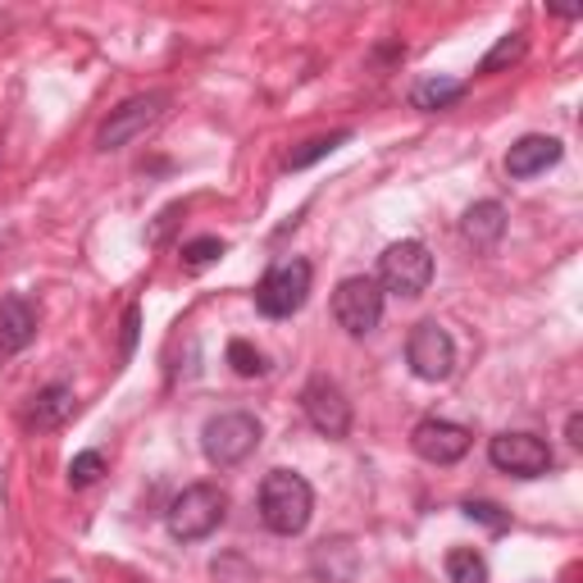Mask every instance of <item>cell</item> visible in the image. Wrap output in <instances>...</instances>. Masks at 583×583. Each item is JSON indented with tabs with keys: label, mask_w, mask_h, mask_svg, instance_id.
Masks as SVG:
<instances>
[{
	"label": "cell",
	"mask_w": 583,
	"mask_h": 583,
	"mask_svg": "<svg viewBox=\"0 0 583 583\" xmlns=\"http://www.w3.org/2000/svg\"><path fill=\"white\" fill-rule=\"evenodd\" d=\"M310 511H315V493L302 474L292 470H274L265 474L260 483V520L269 533L278 538H292V533H302L310 524Z\"/></svg>",
	"instance_id": "cell-1"
},
{
	"label": "cell",
	"mask_w": 583,
	"mask_h": 583,
	"mask_svg": "<svg viewBox=\"0 0 583 583\" xmlns=\"http://www.w3.org/2000/svg\"><path fill=\"white\" fill-rule=\"evenodd\" d=\"M224 515H228V493L219 483H191V488H182L174 497L165 520H169V533L178 543H201L224 524Z\"/></svg>",
	"instance_id": "cell-2"
},
{
	"label": "cell",
	"mask_w": 583,
	"mask_h": 583,
	"mask_svg": "<svg viewBox=\"0 0 583 583\" xmlns=\"http://www.w3.org/2000/svg\"><path fill=\"white\" fill-rule=\"evenodd\" d=\"M260 419L251 411H224L215 419H206L201 428V452L210 465L228 470V465H241L256 447H260Z\"/></svg>",
	"instance_id": "cell-3"
},
{
	"label": "cell",
	"mask_w": 583,
	"mask_h": 583,
	"mask_svg": "<svg viewBox=\"0 0 583 583\" xmlns=\"http://www.w3.org/2000/svg\"><path fill=\"white\" fill-rule=\"evenodd\" d=\"M383 292H393V297H424L428 283H433V256L424 241L406 237V241H393V247L383 251L378 260V278H374Z\"/></svg>",
	"instance_id": "cell-4"
},
{
	"label": "cell",
	"mask_w": 583,
	"mask_h": 583,
	"mask_svg": "<svg viewBox=\"0 0 583 583\" xmlns=\"http://www.w3.org/2000/svg\"><path fill=\"white\" fill-rule=\"evenodd\" d=\"M310 278H315V269H310L306 260H283V265H274V269L260 278V287H256V310L269 315V319L297 315V310L306 306V297H310Z\"/></svg>",
	"instance_id": "cell-5"
},
{
	"label": "cell",
	"mask_w": 583,
	"mask_h": 583,
	"mask_svg": "<svg viewBox=\"0 0 583 583\" xmlns=\"http://www.w3.org/2000/svg\"><path fill=\"white\" fill-rule=\"evenodd\" d=\"M333 319L343 324L352 337L374 333L378 319H383V287L374 278H365V274L343 278V283H337V292H333Z\"/></svg>",
	"instance_id": "cell-6"
},
{
	"label": "cell",
	"mask_w": 583,
	"mask_h": 583,
	"mask_svg": "<svg viewBox=\"0 0 583 583\" xmlns=\"http://www.w3.org/2000/svg\"><path fill=\"white\" fill-rule=\"evenodd\" d=\"M488 461L515 478H543L556 456L543 437H533V433H497L488 443Z\"/></svg>",
	"instance_id": "cell-7"
},
{
	"label": "cell",
	"mask_w": 583,
	"mask_h": 583,
	"mask_svg": "<svg viewBox=\"0 0 583 583\" xmlns=\"http://www.w3.org/2000/svg\"><path fill=\"white\" fill-rule=\"evenodd\" d=\"M169 106V96L165 91H151V96H132V101H123L106 123L101 132H96V146L101 151H119V146H128L132 137H141L146 128H151Z\"/></svg>",
	"instance_id": "cell-8"
},
{
	"label": "cell",
	"mask_w": 583,
	"mask_h": 583,
	"mask_svg": "<svg viewBox=\"0 0 583 583\" xmlns=\"http://www.w3.org/2000/svg\"><path fill=\"white\" fill-rule=\"evenodd\" d=\"M406 365L415 378L424 383H443L452 369H456V343L447 337V328L437 324H419L406 343Z\"/></svg>",
	"instance_id": "cell-9"
},
{
	"label": "cell",
	"mask_w": 583,
	"mask_h": 583,
	"mask_svg": "<svg viewBox=\"0 0 583 583\" xmlns=\"http://www.w3.org/2000/svg\"><path fill=\"white\" fill-rule=\"evenodd\" d=\"M302 411L324 437H347L352 433V402H347L343 387H337L333 378H324V374L302 387Z\"/></svg>",
	"instance_id": "cell-10"
},
{
	"label": "cell",
	"mask_w": 583,
	"mask_h": 583,
	"mask_svg": "<svg viewBox=\"0 0 583 583\" xmlns=\"http://www.w3.org/2000/svg\"><path fill=\"white\" fill-rule=\"evenodd\" d=\"M411 447L428 465H456L470 452V428L452 419H419L411 433Z\"/></svg>",
	"instance_id": "cell-11"
},
{
	"label": "cell",
	"mask_w": 583,
	"mask_h": 583,
	"mask_svg": "<svg viewBox=\"0 0 583 583\" xmlns=\"http://www.w3.org/2000/svg\"><path fill=\"white\" fill-rule=\"evenodd\" d=\"M37 337V306L19 292H10L6 302H0V360L19 356L28 343Z\"/></svg>",
	"instance_id": "cell-12"
},
{
	"label": "cell",
	"mask_w": 583,
	"mask_h": 583,
	"mask_svg": "<svg viewBox=\"0 0 583 583\" xmlns=\"http://www.w3.org/2000/svg\"><path fill=\"white\" fill-rule=\"evenodd\" d=\"M561 165V141L556 137H543V132H528L520 137L511 151H506V174L511 178H533V174H543Z\"/></svg>",
	"instance_id": "cell-13"
},
{
	"label": "cell",
	"mask_w": 583,
	"mask_h": 583,
	"mask_svg": "<svg viewBox=\"0 0 583 583\" xmlns=\"http://www.w3.org/2000/svg\"><path fill=\"white\" fill-rule=\"evenodd\" d=\"M310 570L319 583H352L360 570V552L352 538H324L310 556Z\"/></svg>",
	"instance_id": "cell-14"
},
{
	"label": "cell",
	"mask_w": 583,
	"mask_h": 583,
	"mask_svg": "<svg viewBox=\"0 0 583 583\" xmlns=\"http://www.w3.org/2000/svg\"><path fill=\"white\" fill-rule=\"evenodd\" d=\"M502 233H506V210L497 201H478L461 219V237L470 241L474 251H493L497 241H502Z\"/></svg>",
	"instance_id": "cell-15"
},
{
	"label": "cell",
	"mask_w": 583,
	"mask_h": 583,
	"mask_svg": "<svg viewBox=\"0 0 583 583\" xmlns=\"http://www.w3.org/2000/svg\"><path fill=\"white\" fill-rule=\"evenodd\" d=\"M69 415H73V387L69 383H51V387H41V393L28 402L23 424L41 433V428H60Z\"/></svg>",
	"instance_id": "cell-16"
},
{
	"label": "cell",
	"mask_w": 583,
	"mask_h": 583,
	"mask_svg": "<svg viewBox=\"0 0 583 583\" xmlns=\"http://www.w3.org/2000/svg\"><path fill=\"white\" fill-rule=\"evenodd\" d=\"M461 96H465V82H456V78H424L411 91V106L415 110H447V106L461 101Z\"/></svg>",
	"instance_id": "cell-17"
},
{
	"label": "cell",
	"mask_w": 583,
	"mask_h": 583,
	"mask_svg": "<svg viewBox=\"0 0 583 583\" xmlns=\"http://www.w3.org/2000/svg\"><path fill=\"white\" fill-rule=\"evenodd\" d=\"M347 141H352V132H347V128H343V132H328V137H310V141H302V146H292L287 160H283V169H292V174H297V169H310L315 160L333 156L337 146H347Z\"/></svg>",
	"instance_id": "cell-18"
},
{
	"label": "cell",
	"mask_w": 583,
	"mask_h": 583,
	"mask_svg": "<svg viewBox=\"0 0 583 583\" xmlns=\"http://www.w3.org/2000/svg\"><path fill=\"white\" fill-rule=\"evenodd\" d=\"M447 579L452 583H488V561L474 547H452L447 552Z\"/></svg>",
	"instance_id": "cell-19"
},
{
	"label": "cell",
	"mask_w": 583,
	"mask_h": 583,
	"mask_svg": "<svg viewBox=\"0 0 583 583\" xmlns=\"http://www.w3.org/2000/svg\"><path fill=\"white\" fill-rule=\"evenodd\" d=\"M228 365H233V374H237V378H260V374L269 369L265 352H260V347H251L247 337H233V343H228Z\"/></svg>",
	"instance_id": "cell-20"
},
{
	"label": "cell",
	"mask_w": 583,
	"mask_h": 583,
	"mask_svg": "<svg viewBox=\"0 0 583 583\" xmlns=\"http://www.w3.org/2000/svg\"><path fill=\"white\" fill-rule=\"evenodd\" d=\"M528 51V37L524 32H506L497 46H493V51L488 56H483V65H478V73H497V69H506V65H515L520 56Z\"/></svg>",
	"instance_id": "cell-21"
},
{
	"label": "cell",
	"mask_w": 583,
	"mask_h": 583,
	"mask_svg": "<svg viewBox=\"0 0 583 583\" xmlns=\"http://www.w3.org/2000/svg\"><path fill=\"white\" fill-rule=\"evenodd\" d=\"M101 474H106V456L101 452H78L69 461V488H91Z\"/></svg>",
	"instance_id": "cell-22"
},
{
	"label": "cell",
	"mask_w": 583,
	"mask_h": 583,
	"mask_svg": "<svg viewBox=\"0 0 583 583\" xmlns=\"http://www.w3.org/2000/svg\"><path fill=\"white\" fill-rule=\"evenodd\" d=\"M465 511V520H474V524H483V528H488V533H506L511 528V511H502L497 502H465L461 506Z\"/></svg>",
	"instance_id": "cell-23"
},
{
	"label": "cell",
	"mask_w": 583,
	"mask_h": 583,
	"mask_svg": "<svg viewBox=\"0 0 583 583\" xmlns=\"http://www.w3.org/2000/svg\"><path fill=\"white\" fill-rule=\"evenodd\" d=\"M224 251H228L224 237H197V241H187V247H182V260H187V269H206V265H215Z\"/></svg>",
	"instance_id": "cell-24"
},
{
	"label": "cell",
	"mask_w": 583,
	"mask_h": 583,
	"mask_svg": "<svg viewBox=\"0 0 583 583\" xmlns=\"http://www.w3.org/2000/svg\"><path fill=\"white\" fill-rule=\"evenodd\" d=\"M137 324H141V310L128 306V315H123V356H132V347H137Z\"/></svg>",
	"instance_id": "cell-25"
},
{
	"label": "cell",
	"mask_w": 583,
	"mask_h": 583,
	"mask_svg": "<svg viewBox=\"0 0 583 583\" xmlns=\"http://www.w3.org/2000/svg\"><path fill=\"white\" fill-rule=\"evenodd\" d=\"M565 437H570V443H574V447L583 443V415H579V411H574V415L565 419Z\"/></svg>",
	"instance_id": "cell-26"
}]
</instances>
